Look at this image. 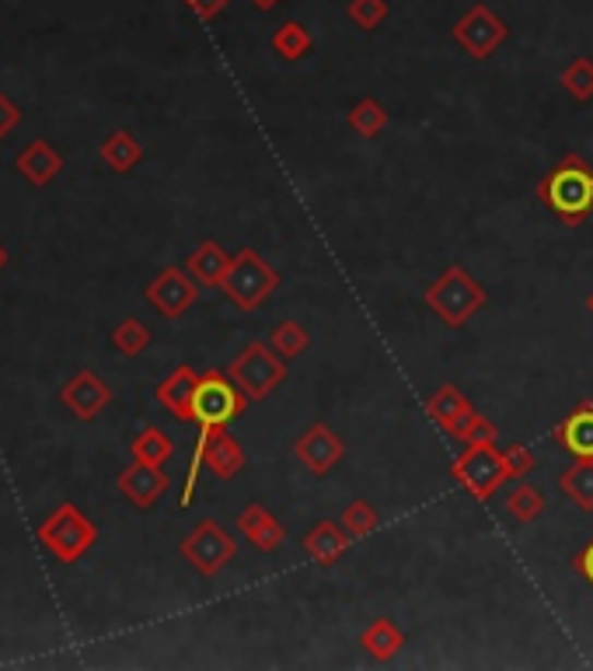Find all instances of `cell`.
<instances>
[{"label": "cell", "mask_w": 593, "mask_h": 671, "mask_svg": "<svg viewBox=\"0 0 593 671\" xmlns=\"http://www.w3.org/2000/svg\"><path fill=\"white\" fill-rule=\"evenodd\" d=\"M451 475L464 493H472L478 504L493 501V493L510 480L502 451L496 448V440L485 445H464V451L451 462Z\"/></svg>", "instance_id": "obj_4"}, {"label": "cell", "mask_w": 593, "mask_h": 671, "mask_svg": "<svg viewBox=\"0 0 593 671\" xmlns=\"http://www.w3.org/2000/svg\"><path fill=\"white\" fill-rule=\"evenodd\" d=\"M496 423L489 416H482V413H472L469 420L461 423V431H458V440H464V445H485V440H496Z\"/></svg>", "instance_id": "obj_34"}, {"label": "cell", "mask_w": 593, "mask_h": 671, "mask_svg": "<svg viewBox=\"0 0 593 671\" xmlns=\"http://www.w3.org/2000/svg\"><path fill=\"white\" fill-rule=\"evenodd\" d=\"M17 122H22V113H17V105L8 98V95H0V140H4Z\"/></svg>", "instance_id": "obj_36"}, {"label": "cell", "mask_w": 593, "mask_h": 671, "mask_svg": "<svg viewBox=\"0 0 593 671\" xmlns=\"http://www.w3.org/2000/svg\"><path fill=\"white\" fill-rule=\"evenodd\" d=\"M230 262H235V256H227L217 242H203V245H195L192 256L186 259V270L200 287H221Z\"/></svg>", "instance_id": "obj_20"}, {"label": "cell", "mask_w": 593, "mask_h": 671, "mask_svg": "<svg viewBox=\"0 0 593 671\" xmlns=\"http://www.w3.org/2000/svg\"><path fill=\"white\" fill-rule=\"evenodd\" d=\"M186 4H189V11L195 17H200V22H210V17H217L230 4V0H186Z\"/></svg>", "instance_id": "obj_37"}, {"label": "cell", "mask_w": 593, "mask_h": 671, "mask_svg": "<svg viewBox=\"0 0 593 671\" xmlns=\"http://www.w3.org/2000/svg\"><path fill=\"white\" fill-rule=\"evenodd\" d=\"M315 49V39H311V32H308V25L304 22H283L280 28H276V35H273V52L280 60H304L308 57V52Z\"/></svg>", "instance_id": "obj_25"}, {"label": "cell", "mask_w": 593, "mask_h": 671, "mask_svg": "<svg viewBox=\"0 0 593 671\" xmlns=\"http://www.w3.org/2000/svg\"><path fill=\"white\" fill-rule=\"evenodd\" d=\"M280 287V273L269 267V262L256 249H241L230 262V270L224 276L221 291L227 294V302L241 308V311H256L262 308L273 291Z\"/></svg>", "instance_id": "obj_3"}, {"label": "cell", "mask_w": 593, "mask_h": 671, "mask_svg": "<svg viewBox=\"0 0 593 671\" xmlns=\"http://www.w3.org/2000/svg\"><path fill=\"white\" fill-rule=\"evenodd\" d=\"M269 346H273L283 361H294L311 346V332L304 329L300 322H280L273 332H269Z\"/></svg>", "instance_id": "obj_29"}, {"label": "cell", "mask_w": 593, "mask_h": 671, "mask_svg": "<svg viewBox=\"0 0 593 671\" xmlns=\"http://www.w3.org/2000/svg\"><path fill=\"white\" fill-rule=\"evenodd\" d=\"M426 413L434 416V423H437V427H440L443 434L458 437L461 423L469 420L475 410H472V402L461 396V388H454V385H440L437 392L426 399Z\"/></svg>", "instance_id": "obj_18"}, {"label": "cell", "mask_w": 593, "mask_h": 671, "mask_svg": "<svg viewBox=\"0 0 593 671\" xmlns=\"http://www.w3.org/2000/svg\"><path fill=\"white\" fill-rule=\"evenodd\" d=\"M586 311L593 315V291H590V297H586Z\"/></svg>", "instance_id": "obj_41"}, {"label": "cell", "mask_w": 593, "mask_h": 671, "mask_svg": "<svg viewBox=\"0 0 593 671\" xmlns=\"http://www.w3.org/2000/svg\"><path fill=\"white\" fill-rule=\"evenodd\" d=\"M552 437L559 445L577 455V458H593V402H580L559 427L552 431Z\"/></svg>", "instance_id": "obj_19"}, {"label": "cell", "mask_w": 593, "mask_h": 671, "mask_svg": "<svg viewBox=\"0 0 593 671\" xmlns=\"http://www.w3.org/2000/svg\"><path fill=\"white\" fill-rule=\"evenodd\" d=\"M251 399L230 381V375L221 370H206L200 375V388H195V423L206 431H224L227 423H235Z\"/></svg>", "instance_id": "obj_6"}, {"label": "cell", "mask_w": 593, "mask_h": 671, "mask_svg": "<svg viewBox=\"0 0 593 671\" xmlns=\"http://www.w3.org/2000/svg\"><path fill=\"white\" fill-rule=\"evenodd\" d=\"M346 14L349 22L359 28V32H373L384 25L388 17V0H349L346 4Z\"/></svg>", "instance_id": "obj_33"}, {"label": "cell", "mask_w": 593, "mask_h": 671, "mask_svg": "<svg viewBox=\"0 0 593 671\" xmlns=\"http://www.w3.org/2000/svg\"><path fill=\"white\" fill-rule=\"evenodd\" d=\"M251 4H256L259 11H273V8L280 4V0H251Z\"/></svg>", "instance_id": "obj_39"}, {"label": "cell", "mask_w": 593, "mask_h": 671, "mask_svg": "<svg viewBox=\"0 0 593 671\" xmlns=\"http://www.w3.org/2000/svg\"><path fill=\"white\" fill-rule=\"evenodd\" d=\"M195 448L203 451V466L217 475V480H235V475L245 469V448L238 437H230L227 427L224 431H206L200 427V440Z\"/></svg>", "instance_id": "obj_12"}, {"label": "cell", "mask_w": 593, "mask_h": 671, "mask_svg": "<svg viewBox=\"0 0 593 671\" xmlns=\"http://www.w3.org/2000/svg\"><path fill=\"white\" fill-rule=\"evenodd\" d=\"M171 455H175V440H171L165 431L147 427V431H140V434L133 437V458H137V462L165 466Z\"/></svg>", "instance_id": "obj_28"}, {"label": "cell", "mask_w": 593, "mask_h": 671, "mask_svg": "<svg viewBox=\"0 0 593 671\" xmlns=\"http://www.w3.org/2000/svg\"><path fill=\"white\" fill-rule=\"evenodd\" d=\"M349 130L359 133L364 140H373V137H381L384 127H388V113H384V105L377 102V98H359L353 109H349Z\"/></svg>", "instance_id": "obj_26"}, {"label": "cell", "mask_w": 593, "mask_h": 671, "mask_svg": "<svg viewBox=\"0 0 593 671\" xmlns=\"http://www.w3.org/2000/svg\"><path fill=\"white\" fill-rule=\"evenodd\" d=\"M343 525H346V532L353 539H367V535L377 532V528H381V515H377V507L370 501H353L343 510Z\"/></svg>", "instance_id": "obj_31"}, {"label": "cell", "mask_w": 593, "mask_h": 671, "mask_svg": "<svg viewBox=\"0 0 593 671\" xmlns=\"http://www.w3.org/2000/svg\"><path fill=\"white\" fill-rule=\"evenodd\" d=\"M559 490L580 510H593V458H577L566 472H559Z\"/></svg>", "instance_id": "obj_23"}, {"label": "cell", "mask_w": 593, "mask_h": 671, "mask_svg": "<svg viewBox=\"0 0 593 671\" xmlns=\"http://www.w3.org/2000/svg\"><path fill=\"white\" fill-rule=\"evenodd\" d=\"M109 402H112V388L105 385L95 370H81V375H74L63 388V405L78 420H95Z\"/></svg>", "instance_id": "obj_14"}, {"label": "cell", "mask_w": 593, "mask_h": 671, "mask_svg": "<svg viewBox=\"0 0 593 671\" xmlns=\"http://www.w3.org/2000/svg\"><path fill=\"white\" fill-rule=\"evenodd\" d=\"M4 262H8V249L0 245V270H4Z\"/></svg>", "instance_id": "obj_40"}, {"label": "cell", "mask_w": 593, "mask_h": 671, "mask_svg": "<svg viewBox=\"0 0 593 671\" xmlns=\"http://www.w3.org/2000/svg\"><path fill=\"white\" fill-rule=\"evenodd\" d=\"M98 154L112 172H133L140 165V157H143V148H140V140L130 130H116V133L105 137V144H102Z\"/></svg>", "instance_id": "obj_24"}, {"label": "cell", "mask_w": 593, "mask_h": 671, "mask_svg": "<svg viewBox=\"0 0 593 671\" xmlns=\"http://www.w3.org/2000/svg\"><path fill=\"white\" fill-rule=\"evenodd\" d=\"M353 535L343 521H318L308 535H304V553H308L318 567H335L339 560L349 553Z\"/></svg>", "instance_id": "obj_16"}, {"label": "cell", "mask_w": 593, "mask_h": 671, "mask_svg": "<svg viewBox=\"0 0 593 671\" xmlns=\"http://www.w3.org/2000/svg\"><path fill=\"white\" fill-rule=\"evenodd\" d=\"M112 346L122 353V357H137L151 346V329L143 326L140 319H122L116 329H112Z\"/></svg>", "instance_id": "obj_30"}, {"label": "cell", "mask_w": 593, "mask_h": 671, "mask_svg": "<svg viewBox=\"0 0 593 671\" xmlns=\"http://www.w3.org/2000/svg\"><path fill=\"white\" fill-rule=\"evenodd\" d=\"M559 81H562V87L577 102H590L593 98V60L590 57H577L562 70Z\"/></svg>", "instance_id": "obj_32"}, {"label": "cell", "mask_w": 593, "mask_h": 671, "mask_svg": "<svg viewBox=\"0 0 593 671\" xmlns=\"http://www.w3.org/2000/svg\"><path fill=\"white\" fill-rule=\"evenodd\" d=\"M95 525L87 521L78 507L63 504L57 515H52L43 528H39V542L46 545V550L57 556L60 563H74L81 560L87 550L95 545Z\"/></svg>", "instance_id": "obj_8"}, {"label": "cell", "mask_w": 593, "mask_h": 671, "mask_svg": "<svg viewBox=\"0 0 593 671\" xmlns=\"http://www.w3.org/2000/svg\"><path fill=\"white\" fill-rule=\"evenodd\" d=\"M238 532L251 542V550H259V553H276L286 539V528L269 515V507H262V504H248L241 510Z\"/></svg>", "instance_id": "obj_17"}, {"label": "cell", "mask_w": 593, "mask_h": 671, "mask_svg": "<svg viewBox=\"0 0 593 671\" xmlns=\"http://www.w3.org/2000/svg\"><path fill=\"white\" fill-rule=\"evenodd\" d=\"M502 462H507L510 480H524V475L534 469V451H527L524 445H507V451H502Z\"/></svg>", "instance_id": "obj_35"}, {"label": "cell", "mask_w": 593, "mask_h": 671, "mask_svg": "<svg viewBox=\"0 0 593 671\" xmlns=\"http://www.w3.org/2000/svg\"><path fill=\"white\" fill-rule=\"evenodd\" d=\"M537 200H542L559 221L583 224L593 214V168L580 154H566L562 162L537 183Z\"/></svg>", "instance_id": "obj_1"}, {"label": "cell", "mask_w": 593, "mask_h": 671, "mask_svg": "<svg viewBox=\"0 0 593 671\" xmlns=\"http://www.w3.org/2000/svg\"><path fill=\"white\" fill-rule=\"evenodd\" d=\"M572 567H577V574L586 580V585L593 588V539L583 545V550L577 553V560H572Z\"/></svg>", "instance_id": "obj_38"}, {"label": "cell", "mask_w": 593, "mask_h": 671, "mask_svg": "<svg viewBox=\"0 0 593 671\" xmlns=\"http://www.w3.org/2000/svg\"><path fill=\"white\" fill-rule=\"evenodd\" d=\"M507 510H510V518L517 525H531V521H537L548 510V501H545V493L537 490V486L520 483L507 497Z\"/></svg>", "instance_id": "obj_27"}, {"label": "cell", "mask_w": 593, "mask_h": 671, "mask_svg": "<svg viewBox=\"0 0 593 671\" xmlns=\"http://www.w3.org/2000/svg\"><path fill=\"white\" fill-rule=\"evenodd\" d=\"M227 375L251 402H259L265 396H273L276 388L286 381V361L269 343L256 340V343H248L235 361H230Z\"/></svg>", "instance_id": "obj_5"}, {"label": "cell", "mask_w": 593, "mask_h": 671, "mask_svg": "<svg viewBox=\"0 0 593 671\" xmlns=\"http://www.w3.org/2000/svg\"><path fill=\"white\" fill-rule=\"evenodd\" d=\"M195 294H200V284L189 276V270H178V267L161 270L147 284V302L165 315V319H182L192 308Z\"/></svg>", "instance_id": "obj_10"}, {"label": "cell", "mask_w": 593, "mask_h": 671, "mask_svg": "<svg viewBox=\"0 0 593 671\" xmlns=\"http://www.w3.org/2000/svg\"><path fill=\"white\" fill-rule=\"evenodd\" d=\"M294 455H297V462L308 469L311 475H325V472H332L339 462H343L346 445H343V437H335L325 427V423H311V427L297 437Z\"/></svg>", "instance_id": "obj_11"}, {"label": "cell", "mask_w": 593, "mask_h": 671, "mask_svg": "<svg viewBox=\"0 0 593 671\" xmlns=\"http://www.w3.org/2000/svg\"><path fill=\"white\" fill-rule=\"evenodd\" d=\"M359 647H364L373 661L384 664V661H394V655L405 647V633L381 615V620H373L364 633H359Z\"/></svg>", "instance_id": "obj_22"}, {"label": "cell", "mask_w": 593, "mask_h": 671, "mask_svg": "<svg viewBox=\"0 0 593 671\" xmlns=\"http://www.w3.org/2000/svg\"><path fill=\"white\" fill-rule=\"evenodd\" d=\"M14 168L22 172L32 186H49V183L60 175V168H63V157H60V151H57V148L46 144V140H32V144H28L22 154H17Z\"/></svg>", "instance_id": "obj_21"}, {"label": "cell", "mask_w": 593, "mask_h": 671, "mask_svg": "<svg viewBox=\"0 0 593 671\" xmlns=\"http://www.w3.org/2000/svg\"><path fill=\"white\" fill-rule=\"evenodd\" d=\"M165 490H168L165 469L151 466V462H133L119 475V493L140 510H151L161 497H165Z\"/></svg>", "instance_id": "obj_13"}, {"label": "cell", "mask_w": 593, "mask_h": 671, "mask_svg": "<svg viewBox=\"0 0 593 671\" xmlns=\"http://www.w3.org/2000/svg\"><path fill=\"white\" fill-rule=\"evenodd\" d=\"M423 302L447 329H464L485 305H489V291H485V284H478L461 262H451V267L423 291Z\"/></svg>", "instance_id": "obj_2"}, {"label": "cell", "mask_w": 593, "mask_h": 671, "mask_svg": "<svg viewBox=\"0 0 593 671\" xmlns=\"http://www.w3.org/2000/svg\"><path fill=\"white\" fill-rule=\"evenodd\" d=\"M451 35H454V43H458L464 52H469L472 60H489L493 52H496L502 43H507L510 28H507V22H502V17H499L489 4H472V8L454 22Z\"/></svg>", "instance_id": "obj_9"}, {"label": "cell", "mask_w": 593, "mask_h": 671, "mask_svg": "<svg viewBox=\"0 0 593 671\" xmlns=\"http://www.w3.org/2000/svg\"><path fill=\"white\" fill-rule=\"evenodd\" d=\"M182 556L189 567L200 574V577H217L230 560L238 556V539L227 532L224 525H217L213 518L200 521L192 528V532L182 539Z\"/></svg>", "instance_id": "obj_7"}, {"label": "cell", "mask_w": 593, "mask_h": 671, "mask_svg": "<svg viewBox=\"0 0 593 671\" xmlns=\"http://www.w3.org/2000/svg\"><path fill=\"white\" fill-rule=\"evenodd\" d=\"M195 388H200V375L189 364H182L157 385L154 396L171 416H178L182 423H195Z\"/></svg>", "instance_id": "obj_15"}]
</instances>
